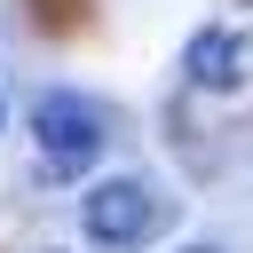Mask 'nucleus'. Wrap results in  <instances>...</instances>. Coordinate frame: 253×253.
Instances as JSON below:
<instances>
[{"instance_id": "1", "label": "nucleus", "mask_w": 253, "mask_h": 253, "mask_svg": "<svg viewBox=\"0 0 253 253\" xmlns=\"http://www.w3.org/2000/svg\"><path fill=\"white\" fill-rule=\"evenodd\" d=\"M32 142H40V166H47L55 182H71V174H87V166L103 158V142H111V119H103L87 95H71V87H47V95L32 103Z\"/></svg>"}, {"instance_id": "2", "label": "nucleus", "mask_w": 253, "mask_h": 253, "mask_svg": "<svg viewBox=\"0 0 253 253\" xmlns=\"http://www.w3.org/2000/svg\"><path fill=\"white\" fill-rule=\"evenodd\" d=\"M79 221H87V237H95L103 253H134V245L158 229V190H150L142 174H111V182L87 190Z\"/></svg>"}, {"instance_id": "3", "label": "nucleus", "mask_w": 253, "mask_h": 253, "mask_svg": "<svg viewBox=\"0 0 253 253\" xmlns=\"http://www.w3.org/2000/svg\"><path fill=\"white\" fill-rule=\"evenodd\" d=\"M182 79H198L206 95H229V87H245V40H237L229 24H206V32L182 47Z\"/></svg>"}, {"instance_id": "4", "label": "nucleus", "mask_w": 253, "mask_h": 253, "mask_svg": "<svg viewBox=\"0 0 253 253\" xmlns=\"http://www.w3.org/2000/svg\"><path fill=\"white\" fill-rule=\"evenodd\" d=\"M182 253H221V245H182Z\"/></svg>"}, {"instance_id": "5", "label": "nucleus", "mask_w": 253, "mask_h": 253, "mask_svg": "<svg viewBox=\"0 0 253 253\" xmlns=\"http://www.w3.org/2000/svg\"><path fill=\"white\" fill-rule=\"evenodd\" d=\"M0 119H8V111H0Z\"/></svg>"}, {"instance_id": "6", "label": "nucleus", "mask_w": 253, "mask_h": 253, "mask_svg": "<svg viewBox=\"0 0 253 253\" xmlns=\"http://www.w3.org/2000/svg\"><path fill=\"white\" fill-rule=\"evenodd\" d=\"M245 8H253V0H245Z\"/></svg>"}]
</instances>
